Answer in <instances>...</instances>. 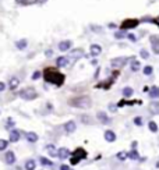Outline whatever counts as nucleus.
Wrapping results in <instances>:
<instances>
[{
    "label": "nucleus",
    "mask_w": 159,
    "mask_h": 170,
    "mask_svg": "<svg viewBox=\"0 0 159 170\" xmlns=\"http://www.w3.org/2000/svg\"><path fill=\"white\" fill-rule=\"evenodd\" d=\"M60 170H70V166H67V165H62V166H60Z\"/></svg>",
    "instance_id": "obj_42"
},
{
    "label": "nucleus",
    "mask_w": 159,
    "mask_h": 170,
    "mask_svg": "<svg viewBox=\"0 0 159 170\" xmlns=\"http://www.w3.org/2000/svg\"><path fill=\"white\" fill-rule=\"evenodd\" d=\"M9 146V141L7 139H0V151H4Z\"/></svg>",
    "instance_id": "obj_32"
},
{
    "label": "nucleus",
    "mask_w": 159,
    "mask_h": 170,
    "mask_svg": "<svg viewBox=\"0 0 159 170\" xmlns=\"http://www.w3.org/2000/svg\"><path fill=\"white\" fill-rule=\"evenodd\" d=\"M41 75H42V73H41V71H34V74H32V80L34 81H37V80H39V78H41Z\"/></svg>",
    "instance_id": "obj_37"
},
{
    "label": "nucleus",
    "mask_w": 159,
    "mask_h": 170,
    "mask_svg": "<svg viewBox=\"0 0 159 170\" xmlns=\"http://www.w3.org/2000/svg\"><path fill=\"white\" fill-rule=\"evenodd\" d=\"M149 96H151L152 99L159 98V88L158 86H152V88H151V91H149Z\"/></svg>",
    "instance_id": "obj_23"
},
{
    "label": "nucleus",
    "mask_w": 159,
    "mask_h": 170,
    "mask_svg": "<svg viewBox=\"0 0 159 170\" xmlns=\"http://www.w3.org/2000/svg\"><path fill=\"white\" fill-rule=\"evenodd\" d=\"M20 137H21V135H20V131H18V130H11L9 141H10V142H13V144L18 142V141H20Z\"/></svg>",
    "instance_id": "obj_14"
},
{
    "label": "nucleus",
    "mask_w": 159,
    "mask_h": 170,
    "mask_svg": "<svg viewBox=\"0 0 159 170\" xmlns=\"http://www.w3.org/2000/svg\"><path fill=\"white\" fill-rule=\"evenodd\" d=\"M39 1H41V3H45V1H46V0H39Z\"/></svg>",
    "instance_id": "obj_45"
},
{
    "label": "nucleus",
    "mask_w": 159,
    "mask_h": 170,
    "mask_svg": "<svg viewBox=\"0 0 159 170\" xmlns=\"http://www.w3.org/2000/svg\"><path fill=\"white\" fill-rule=\"evenodd\" d=\"M14 126V121H13V119H7V123H6V127L7 128H11Z\"/></svg>",
    "instance_id": "obj_40"
},
{
    "label": "nucleus",
    "mask_w": 159,
    "mask_h": 170,
    "mask_svg": "<svg viewBox=\"0 0 159 170\" xmlns=\"http://www.w3.org/2000/svg\"><path fill=\"white\" fill-rule=\"evenodd\" d=\"M132 94H134V91H132V88H130V86H126V88L123 89V96H124V98H130V96H132Z\"/></svg>",
    "instance_id": "obj_26"
},
{
    "label": "nucleus",
    "mask_w": 159,
    "mask_h": 170,
    "mask_svg": "<svg viewBox=\"0 0 159 170\" xmlns=\"http://www.w3.org/2000/svg\"><path fill=\"white\" fill-rule=\"evenodd\" d=\"M96 117H98V120L102 123V124H110V117L107 116L106 113L103 112H98V114H96Z\"/></svg>",
    "instance_id": "obj_10"
},
{
    "label": "nucleus",
    "mask_w": 159,
    "mask_h": 170,
    "mask_svg": "<svg viewBox=\"0 0 159 170\" xmlns=\"http://www.w3.org/2000/svg\"><path fill=\"white\" fill-rule=\"evenodd\" d=\"M151 110H152L154 114H158V113H159V103H158V102H154V103L151 105Z\"/></svg>",
    "instance_id": "obj_30"
},
{
    "label": "nucleus",
    "mask_w": 159,
    "mask_h": 170,
    "mask_svg": "<svg viewBox=\"0 0 159 170\" xmlns=\"http://www.w3.org/2000/svg\"><path fill=\"white\" fill-rule=\"evenodd\" d=\"M134 124L135 126H143V117H135L134 119Z\"/></svg>",
    "instance_id": "obj_39"
},
{
    "label": "nucleus",
    "mask_w": 159,
    "mask_h": 170,
    "mask_svg": "<svg viewBox=\"0 0 159 170\" xmlns=\"http://www.w3.org/2000/svg\"><path fill=\"white\" fill-rule=\"evenodd\" d=\"M127 158H130V159H132V160H137V159H140V155H138V152L135 149H131L130 152H127Z\"/></svg>",
    "instance_id": "obj_24"
},
{
    "label": "nucleus",
    "mask_w": 159,
    "mask_h": 170,
    "mask_svg": "<svg viewBox=\"0 0 159 170\" xmlns=\"http://www.w3.org/2000/svg\"><path fill=\"white\" fill-rule=\"evenodd\" d=\"M117 156V159H120V160H124V159H127V152H119V154L116 155Z\"/></svg>",
    "instance_id": "obj_35"
},
{
    "label": "nucleus",
    "mask_w": 159,
    "mask_h": 170,
    "mask_svg": "<svg viewBox=\"0 0 159 170\" xmlns=\"http://www.w3.org/2000/svg\"><path fill=\"white\" fill-rule=\"evenodd\" d=\"M140 54H141V57H143V59H148V57H149L148 50H145V49H143V50L140 52Z\"/></svg>",
    "instance_id": "obj_38"
},
{
    "label": "nucleus",
    "mask_w": 159,
    "mask_h": 170,
    "mask_svg": "<svg viewBox=\"0 0 159 170\" xmlns=\"http://www.w3.org/2000/svg\"><path fill=\"white\" fill-rule=\"evenodd\" d=\"M101 52H102V48L99 46V45H92V46H91V56H92V57L99 56Z\"/></svg>",
    "instance_id": "obj_17"
},
{
    "label": "nucleus",
    "mask_w": 159,
    "mask_h": 170,
    "mask_svg": "<svg viewBox=\"0 0 159 170\" xmlns=\"http://www.w3.org/2000/svg\"><path fill=\"white\" fill-rule=\"evenodd\" d=\"M26 45H28V41H26V39H20V41L16 42L17 49H20V50H24V49L26 48Z\"/></svg>",
    "instance_id": "obj_21"
},
{
    "label": "nucleus",
    "mask_w": 159,
    "mask_h": 170,
    "mask_svg": "<svg viewBox=\"0 0 159 170\" xmlns=\"http://www.w3.org/2000/svg\"><path fill=\"white\" fill-rule=\"evenodd\" d=\"M103 137H105V139L107 141V142H115L116 141V134H115V131H112V130H107V131H105V134H103Z\"/></svg>",
    "instance_id": "obj_13"
},
{
    "label": "nucleus",
    "mask_w": 159,
    "mask_h": 170,
    "mask_svg": "<svg viewBox=\"0 0 159 170\" xmlns=\"http://www.w3.org/2000/svg\"><path fill=\"white\" fill-rule=\"evenodd\" d=\"M80 120H81V123H84V124H92V117L88 116V114H82V116L80 117Z\"/></svg>",
    "instance_id": "obj_25"
},
{
    "label": "nucleus",
    "mask_w": 159,
    "mask_h": 170,
    "mask_svg": "<svg viewBox=\"0 0 159 170\" xmlns=\"http://www.w3.org/2000/svg\"><path fill=\"white\" fill-rule=\"evenodd\" d=\"M75 128H77V126H75V121H73V120H70L64 124V131L67 134H73L75 131Z\"/></svg>",
    "instance_id": "obj_9"
},
{
    "label": "nucleus",
    "mask_w": 159,
    "mask_h": 170,
    "mask_svg": "<svg viewBox=\"0 0 159 170\" xmlns=\"http://www.w3.org/2000/svg\"><path fill=\"white\" fill-rule=\"evenodd\" d=\"M18 85H20V80L17 78V77H13L10 80V82H9V86H10V89H16V88H18Z\"/></svg>",
    "instance_id": "obj_20"
},
{
    "label": "nucleus",
    "mask_w": 159,
    "mask_h": 170,
    "mask_svg": "<svg viewBox=\"0 0 159 170\" xmlns=\"http://www.w3.org/2000/svg\"><path fill=\"white\" fill-rule=\"evenodd\" d=\"M127 36V32L124 31V29H123V31H119V32H115V38H116V39H123V38H126Z\"/></svg>",
    "instance_id": "obj_28"
},
{
    "label": "nucleus",
    "mask_w": 159,
    "mask_h": 170,
    "mask_svg": "<svg viewBox=\"0 0 159 170\" xmlns=\"http://www.w3.org/2000/svg\"><path fill=\"white\" fill-rule=\"evenodd\" d=\"M4 160H6V163H7V165H14V163H16V160H17L14 152H13V151H9V152H6Z\"/></svg>",
    "instance_id": "obj_8"
},
{
    "label": "nucleus",
    "mask_w": 159,
    "mask_h": 170,
    "mask_svg": "<svg viewBox=\"0 0 159 170\" xmlns=\"http://www.w3.org/2000/svg\"><path fill=\"white\" fill-rule=\"evenodd\" d=\"M4 89H6V84L3 81H0V92H3Z\"/></svg>",
    "instance_id": "obj_41"
},
{
    "label": "nucleus",
    "mask_w": 159,
    "mask_h": 170,
    "mask_svg": "<svg viewBox=\"0 0 159 170\" xmlns=\"http://www.w3.org/2000/svg\"><path fill=\"white\" fill-rule=\"evenodd\" d=\"M109 107H110V110H112V112H113V113L116 112V109H117V107L115 106V105H110V106H109Z\"/></svg>",
    "instance_id": "obj_44"
},
{
    "label": "nucleus",
    "mask_w": 159,
    "mask_h": 170,
    "mask_svg": "<svg viewBox=\"0 0 159 170\" xmlns=\"http://www.w3.org/2000/svg\"><path fill=\"white\" fill-rule=\"evenodd\" d=\"M71 46H73V42H71V41H62V42L59 43V50L66 52V50H69Z\"/></svg>",
    "instance_id": "obj_16"
},
{
    "label": "nucleus",
    "mask_w": 159,
    "mask_h": 170,
    "mask_svg": "<svg viewBox=\"0 0 159 170\" xmlns=\"http://www.w3.org/2000/svg\"><path fill=\"white\" fill-rule=\"evenodd\" d=\"M45 54H46L48 57H50V56L53 54V52H52V50H46V52H45Z\"/></svg>",
    "instance_id": "obj_43"
},
{
    "label": "nucleus",
    "mask_w": 159,
    "mask_h": 170,
    "mask_svg": "<svg viewBox=\"0 0 159 170\" xmlns=\"http://www.w3.org/2000/svg\"><path fill=\"white\" fill-rule=\"evenodd\" d=\"M69 156H70L69 148H59L57 149V158H59V159L64 160V159H67Z\"/></svg>",
    "instance_id": "obj_11"
},
{
    "label": "nucleus",
    "mask_w": 159,
    "mask_h": 170,
    "mask_svg": "<svg viewBox=\"0 0 159 170\" xmlns=\"http://www.w3.org/2000/svg\"><path fill=\"white\" fill-rule=\"evenodd\" d=\"M82 54H84V52H82V49H74V50H71L70 52V56L67 59H71V61H75V60H78L80 57H82ZM70 63V61H69Z\"/></svg>",
    "instance_id": "obj_7"
},
{
    "label": "nucleus",
    "mask_w": 159,
    "mask_h": 170,
    "mask_svg": "<svg viewBox=\"0 0 159 170\" xmlns=\"http://www.w3.org/2000/svg\"><path fill=\"white\" fill-rule=\"evenodd\" d=\"M151 43H152V50H154L155 54L159 53V38L156 35H152L151 36Z\"/></svg>",
    "instance_id": "obj_12"
},
{
    "label": "nucleus",
    "mask_w": 159,
    "mask_h": 170,
    "mask_svg": "<svg viewBox=\"0 0 159 170\" xmlns=\"http://www.w3.org/2000/svg\"><path fill=\"white\" fill-rule=\"evenodd\" d=\"M18 3H21V4H34V3H37L38 0H17Z\"/></svg>",
    "instance_id": "obj_34"
},
{
    "label": "nucleus",
    "mask_w": 159,
    "mask_h": 170,
    "mask_svg": "<svg viewBox=\"0 0 159 170\" xmlns=\"http://www.w3.org/2000/svg\"><path fill=\"white\" fill-rule=\"evenodd\" d=\"M43 77H45V81H46V82L54 84V85H57V86H62V85L64 84V74H62L59 70L52 69V67L45 69Z\"/></svg>",
    "instance_id": "obj_1"
},
{
    "label": "nucleus",
    "mask_w": 159,
    "mask_h": 170,
    "mask_svg": "<svg viewBox=\"0 0 159 170\" xmlns=\"http://www.w3.org/2000/svg\"><path fill=\"white\" fill-rule=\"evenodd\" d=\"M128 61L127 57H116V59H112L110 60V64L113 69H122L123 66H126Z\"/></svg>",
    "instance_id": "obj_5"
},
{
    "label": "nucleus",
    "mask_w": 159,
    "mask_h": 170,
    "mask_svg": "<svg viewBox=\"0 0 159 170\" xmlns=\"http://www.w3.org/2000/svg\"><path fill=\"white\" fill-rule=\"evenodd\" d=\"M87 155H88V154H87V151H85V149H82V148H77V149L74 151V152H73V154L70 152V158H71V159H70V163H71L73 166L77 165L80 160L87 159Z\"/></svg>",
    "instance_id": "obj_3"
},
{
    "label": "nucleus",
    "mask_w": 159,
    "mask_h": 170,
    "mask_svg": "<svg viewBox=\"0 0 159 170\" xmlns=\"http://www.w3.org/2000/svg\"><path fill=\"white\" fill-rule=\"evenodd\" d=\"M46 151L49 152V155H50V156L57 158V149L54 148V145H52V144H50V145H48V146H46Z\"/></svg>",
    "instance_id": "obj_22"
},
{
    "label": "nucleus",
    "mask_w": 159,
    "mask_h": 170,
    "mask_svg": "<svg viewBox=\"0 0 159 170\" xmlns=\"http://www.w3.org/2000/svg\"><path fill=\"white\" fill-rule=\"evenodd\" d=\"M69 105L73 107H77V109H90L92 106V99L87 95L77 96V98L69 99Z\"/></svg>",
    "instance_id": "obj_2"
},
{
    "label": "nucleus",
    "mask_w": 159,
    "mask_h": 170,
    "mask_svg": "<svg viewBox=\"0 0 159 170\" xmlns=\"http://www.w3.org/2000/svg\"><path fill=\"white\" fill-rule=\"evenodd\" d=\"M24 167H25V170H35V167H37V163H35V160H34V159H28L25 162Z\"/></svg>",
    "instance_id": "obj_19"
},
{
    "label": "nucleus",
    "mask_w": 159,
    "mask_h": 170,
    "mask_svg": "<svg viewBox=\"0 0 159 170\" xmlns=\"http://www.w3.org/2000/svg\"><path fill=\"white\" fill-rule=\"evenodd\" d=\"M152 71H154V69H152L151 66H145V67H144V74L145 75H151Z\"/></svg>",
    "instance_id": "obj_33"
},
{
    "label": "nucleus",
    "mask_w": 159,
    "mask_h": 170,
    "mask_svg": "<svg viewBox=\"0 0 159 170\" xmlns=\"http://www.w3.org/2000/svg\"><path fill=\"white\" fill-rule=\"evenodd\" d=\"M148 127H149V130H151L152 133H158V126H156V123H155V121H149Z\"/></svg>",
    "instance_id": "obj_29"
},
{
    "label": "nucleus",
    "mask_w": 159,
    "mask_h": 170,
    "mask_svg": "<svg viewBox=\"0 0 159 170\" xmlns=\"http://www.w3.org/2000/svg\"><path fill=\"white\" fill-rule=\"evenodd\" d=\"M140 67H141V64H140V61H137V60H134V61L131 63V70L132 71H138Z\"/></svg>",
    "instance_id": "obj_31"
},
{
    "label": "nucleus",
    "mask_w": 159,
    "mask_h": 170,
    "mask_svg": "<svg viewBox=\"0 0 159 170\" xmlns=\"http://www.w3.org/2000/svg\"><path fill=\"white\" fill-rule=\"evenodd\" d=\"M25 139L29 144H34V142H37L38 139H39V137H38L37 133H32V131H29V133H25Z\"/></svg>",
    "instance_id": "obj_15"
},
{
    "label": "nucleus",
    "mask_w": 159,
    "mask_h": 170,
    "mask_svg": "<svg viewBox=\"0 0 159 170\" xmlns=\"http://www.w3.org/2000/svg\"><path fill=\"white\" fill-rule=\"evenodd\" d=\"M143 21H149V22H152V24H155V25H158V20H156V18H151V17H144Z\"/></svg>",
    "instance_id": "obj_36"
},
{
    "label": "nucleus",
    "mask_w": 159,
    "mask_h": 170,
    "mask_svg": "<svg viewBox=\"0 0 159 170\" xmlns=\"http://www.w3.org/2000/svg\"><path fill=\"white\" fill-rule=\"evenodd\" d=\"M140 24V21L138 20H135V18H127V20H124V21L122 22V29H131V28H135Z\"/></svg>",
    "instance_id": "obj_6"
},
{
    "label": "nucleus",
    "mask_w": 159,
    "mask_h": 170,
    "mask_svg": "<svg viewBox=\"0 0 159 170\" xmlns=\"http://www.w3.org/2000/svg\"><path fill=\"white\" fill-rule=\"evenodd\" d=\"M41 163H42V166H46V167H52V166H53L52 160L46 159V158H41Z\"/></svg>",
    "instance_id": "obj_27"
},
{
    "label": "nucleus",
    "mask_w": 159,
    "mask_h": 170,
    "mask_svg": "<svg viewBox=\"0 0 159 170\" xmlns=\"http://www.w3.org/2000/svg\"><path fill=\"white\" fill-rule=\"evenodd\" d=\"M18 95H20V98L24 99V101H34V99L38 96V92L34 89L32 86H26V88L20 91Z\"/></svg>",
    "instance_id": "obj_4"
},
{
    "label": "nucleus",
    "mask_w": 159,
    "mask_h": 170,
    "mask_svg": "<svg viewBox=\"0 0 159 170\" xmlns=\"http://www.w3.org/2000/svg\"><path fill=\"white\" fill-rule=\"evenodd\" d=\"M56 64H57L59 67H66V66H69V59L66 57V56L57 57L56 59Z\"/></svg>",
    "instance_id": "obj_18"
}]
</instances>
